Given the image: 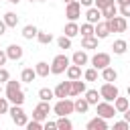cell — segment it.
<instances>
[{
  "instance_id": "cell-13",
  "label": "cell",
  "mask_w": 130,
  "mask_h": 130,
  "mask_svg": "<svg viewBox=\"0 0 130 130\" xmlns=\"http://www.w3.org/2000/svg\"><path fill=\"white\" fill-rule=\"evenodd\" d=\"M85 128L87 130H108V120L102 118V116H95L85 124Z\"/></svg>"
},
{
  "instance_id": "cell-53",
  "label": "cell",
  "mask_w": 130,
  "mask_h": 130,
  "mask_svg": "<svg viewBox=\"0 0 130 130\" xmlns=\"http://www.w3.org/2000/svg\"><path fill=\"white\" fill-rule=\"evenodd\" d=\"M37 2H45V0H37Z\"/></svg>"
},
{
  "instance_id": "cell-47",
  "label": "cell",
  "mask_w": 130,
  "mask_h": 130,
  "mask_svg": "<svg viewBox=\"0 0 130 130\" xmlns=\"http://www.w3.org/2000/svg\"><path fill=\"white\" fill-rule=\"evenodd\" d=\"M122 114H124V120H126V122H128V124H130V108H128V110H126V112H122Z\"/></svg>"
},
{
  "instance_id": "cell-42",
  "label": "cell",
  "mask_w": 130,
  "mask_h": 130,
  "mask_svg": "<svg viewBox=\"0 0 130 130\" xmlns=\"http://www.w3.org/2000/svg\"><path fill=\"white\" fill-rule=\"evenodd\" d=\"M0 114H8V100L0 98Z\"/></svg>"
},
{
  "instance_id": "cell-46",
  "label": "cell",
  "mask_w": 130,
  "mask_h": 130,
  "mask_svg": "<svg viewBox=\"0 0 130 130\" xmlns=\"http://www.w3.org/2000/svg\"><path fill=\"white\" fill-rule=\"evenodd\" d=\"M6 28H8V26H6V22H4V20H0V37L6 32Z\"/></svg>"
},
{
  "instance_id": "cell-14",
  "label": "cell",
  "mask_w": 130,
  "mask_h": 130,
  "mask_svg": "<svg viewBox=\"0 0 130 130\" xmlns=\"http://www.w3.org/2000/svg\"><path fill=\"white\" fill-rule=\"evenodd\" d=\"M71 81V87H69V95H81V93H85V81H81V79H69Z\"/></svg>"
},
{
  "instance_id": "cell-20",
  "label": "cell",
  "mask_w": 130,
  "mask_h": 130,
  "mask_svg": "<svg viewBox=\"0 0 130 130\" xmlns=\"http://www.w3.org/2000/svg\"><path fill=\"white\" fill-rule=\"evenodd\" d=\"M112 104H114L116 112H118V114H122V112H126V110L130 108V98H120V95H118Z\"/></svg>"
},
{
  "instance_id": "cell-15",
  "label": "cell",
  "mask_w": 130,
  "mask_h": 130,
  "mask_svg": "<svg viewBox=\"0 0 130 130\" xmlns=\"http://www.w3.org/2000/svg\"><path fill=\"white\" fill-rule=\"evenodd\" d=\"M69 87H71V81H61L55 89H53V93H55V98H69Z\"/></svg>"
},
{
  "instance_id": "cell-37",
  "label": "cell",
  "mask_w": 130,
  "mask_h": 130,
  "mask_svg": "<svg viewBox=\"0 0 130 130\" xmlns=\"http://www.w3.org/2000/svg\"><path fill=\"white\" fill-rule=\"evenodd\" d=\"M24 128H28V130H43V122H39V120H35V118H32V120H28V122H26V126H24Z\"/></svg>"
},
{
  "instance_id": "cell-12",
  "label": "cell",
  "mask_w": 130,
  "mask_h": 130,
  "mask_svg": "<svg viewBox=\"0 0 130 130\" xmlns=\"http://www.w3.org/2000/svg\"><path fill=\"white\" fill-rule=\"evenodd\" d=\"M93 35L100 39V41H104V39H108L110 37V28H108V22L102 18L100 22H95L93 24Z\"/></svg>"
},
{
  "instance_id": "cell-26",
  "label": "cell",
  "mask_w": 130,
  "mask_h": 130,
  "mask_svg": "<svg viewBox=\"0 0 130 130\" xmlns=\"http://www.w3.org/2000/svg\"><path fill=\"white\" fill-rule=\"evenodd\" d=\"M112 51H114V55H124V53L128 51V43H126L124 39H118V41H114Z\"/></svg>"
},
{
  "instance_id": "cell-1",
  "label": "cell",
  "mask_w": 130,
  "mask_h": 130,
  "mask_svg": "<svg viewBox=\"0 0 130 130\" xmlns=\"http://www.w3.org/2000/svg\"><path fill=\"white\" fill-rule=\"evenodd\" d=\"M4 93H6V100H8L10 104H16V106H22V104H24L22 81L8 79V81H6V87H4Z\"/></svg>"
},
{
  "instance_id": "cell-8",
  "label": "cell",
  "mask_w": 130,
  "mask_h": 130,
  "mask_svg": "<svg viewBox=\"0 0 130 130\" xmlns=\"http://www.w3.org/2000/svg\"><path fill=\"white\" fill-rule=\"evenodd\" d=\"M51 108H53V106H51L49 102H43V100H41V102L35 106V110H32V118H35V120H39V122H45V120L49 118Z\"/></svg>"
},
{
  "instance_id": "cell-44",
  "label": "cell",
  "mask_w": 130,
  "mask_h": 130,
  "mask_svg": "<svg viewBox=\"0 0 130 130\" xmlns=\"http://www.w3.org/2000/svg\"><path fill=\"white\" fill-rule=\"evenodd\" d=\"M43 128H45V130H57V122H49V120H47V122L43 124Z\"/></svg>"
},
{
  "instance_id": "cell-16",
  "label": "cell",
  "mask_w": 130,
  "mask_h": 130,
  "mask_svg": "<svg viewBox=\"0 0 130 130\" xmlns=\"http://www.w3.org/2000/svg\"><path fill=\"white\" fill-rule=\"evenodd\" d=\"M85 18H87V22L95 24V22H100V20H102V10H100V8H95V6H89V8H87V12H85Z\"/></svg>"
},
{
  "instance_id": "cell-32",
  "label": "cell",
  "mask_w": 130,
  "mask_h": 130,
  "mask_svg": "<svg viewBox=\"0 0 130 130\" xmlns=\"http://www.w3.org/2000/svg\"><path fill=\"white\" fill-rule=\"evenodd\" d=\"M37 41H39L41 45H49V43L53 41V35L47 32V30H39V32H37Z\"/></svg>"
},
{
  "instance_id": "cell-4",
  "label": "cell",
  "mask_w": 130,
  "mask_h": 130,
  "mask_svg": "<svg viewBox=\"0 0 130 130\" xmlns=\"http://www.w3.org/2000/svg\"><path fill=\"white\" fill-rule=\"evenodd\" d=\"M95 112H98V116H102V118H106V120H110V118H114L118 112H116V108H114V104L112 102H106V100H100L98 104H95Z\"/></svg>"
},
{
  "instance_id": "cell-7",
  "label": "cell",
  "mask_w": 130,
  "mask_h": 130,
  "mask_svg": "<svg viewBox=\"0 0 130 130\" xmlns=\"http://www.w3.org/2000/svg\"><path fill=\"white\" fill-rule=\"evenodd\" d=\"M108 22V28H110V32H124L126 28H128V22H126V18L120 14H116V16H112V18H108L106 20Z\"/></svg>"
},
{
  "instance_id": "cell-35",
  "label": "cell",
  "mask_w": 130,
  "mask_h": 130,
  "mask_svg": "<svg viewBox=\"0 0 130 130\" xmlns=\"http://www.w3.org/2000/svg\"><path fill=\"white\" fill-rule=\"evenodd\" d=\"M83 79H85V81H95V79H98V69H95V67L85 69V71H83Z\"/></svg>"
},
{
  "instance_id": "cell-48",
  "label": "cell",
  "mask_w": 130,
  "mask_h": 130,
  "mask_svg": "<svg viewBox=\"0 0 130 130\" xmlns=\"http://www.w3.org/2000/svg\"><path fill=\"white\" fill-rule=\"evenodd\" d=\"M126 2H130V0H116V4H118V6H122V4H126Z\"/></svg>"
},
{
  "instance_id": "cell-49",
  "label": "cell",
  "mask_w": 130,
  "mask_h": 130,
  "mask_svg": "<svg viewBox=\"0 0 130 130\" xmlns=\"http://www.w3.org/2000/svg\"><path fill=\"white\" fill-rule=\"evenodd\" d=\"M6 2H10V4H18L20 0H6Z\"/></svg>"
},
{
  "instance_id": "cell-17",
  "label": "cell",
  "mask_w": 130,
  "mask_h": 130,
  "mask_svg": "<svg viewBox=\"0 0 130 130\" xmlns=\"http://www.w3.org/2000/svg\"><path fill=\"white\" fill-rule=\"evenodd\" d=\"M63 35L69 37V39L77 37V35H79V24H77V20H69V22L65 24V28H63Z\"/></svg>"
},
{
  "instance_id": "cell-33",
  "label": "cell",
  "mask_w": 130,
  "mask_h": 130,
  "mask_svg": "<svg viewBox=\"0 0 130 130\" xmlns=\"http://www.w3.org/2000/svg\"><path fill=\"white\" fill-rule=\"evenodd\" d=\"M53 98H55L53 89H49V87H41V89H39V100H43V102H51Z\"/></svg>"
},
{
  "instance_id": "cell-43",
  "label": "cell",
  "mask_w": 130,
  "mask_h": 130,
  "mask_svg": "<svg viewBox=\"0 0 130 130\" xmlns=\"http://www.w3.org/2000/svg\"><path fill=\"white\" fill-rule=\"evenodd\" d=\"M6 61H8V57H6V51L0 47V67H4V65H6Z\"/></svg>"
},
{
  "instance_id": "cell-6",
  "label": "cell",
  "mask_w": 130,
  "mask_h": 130,
  "mask_svg": "<svg viewBox=\"0 0 130 130\" xmlns=\"http://www.w3.org/2000/svg\"><path fill=\"white\" fill-rule=\"evenodd\" d=\"M57 116H69V114H73V102L69 100V98H61V100H57V104L51 108Z\"/></svg>"
},
{
  "instance_id": "cell-51",
  "label": "cell",
  "mask_w": 130,
  "mask_h": 130,
  "mask_svg": "<svg viewBox=\"0 0 130 130\" xmlns=\"http://www.w3.org/2000/svg\"><path fill=\"white\" fill-rule=\"evenodd\" d=\"M128 98H130V85H128Z\"/></svg>"
},
{
  "instance_id": "cell-18",
  "label": "cell",
  "mask_w": 130,
  "mask_h": 130,
  "mask_svg": "<svg viewBox=\"0 0 130 130\" xmlns=\"http://www.w3.org/2000/svg\"><path fill=\"white\" fill-rule=\"evenodd\" d=\"M71 63H75V65H87L89 63V57H87V53L81 49V51H75L73 55H71Z\"/></svg>"
},
{
  "instance_id": "cell-52",
  "label": "cell",
  "mask_w": 130,
  "mask_h": 130,
  "mask_svg": "<svg viewBox=\"0 0 130 130\" xmlns=\"http://www.w3.org/2000/svg\"><path fill=\"white\" fill-rule=\"evenodd\" d=\"M63 2H65V4H67V2H71V0H63Z\"/></svg>"
},
{
  "instance_id": "cell-25",
  "label": "cell",
  "mask_w": 130,
  "mask_h": 130,
  "mask_svg": "<svg viewBox=\"0 0 130 130\" xmlns=\"http://www.w3.org/2000/svg\"><path fill=\"white\" fill-rule=\"evenodd\" d=\"M87 110H89V104H87L85 98H77V100L73 102V112H77V114H85Z\"/></svg>"
},
{
  "instance_id": "cell-34",
  "label": "cell",
  "mask_w": 130,
  "mask_h": 130,
  "mask_svg": "<svg viewBox=\"0 0 130 130\" xmlns=\"http://www.w3.org/2000/svg\"><path fill=\"white\" fill-rule=\"evenodd\" d=\"M79 35H81V37H89V35H93V24H91V22H83V24L79 26Z\"/></svg>"
},
{
  "instance_id": "cell-9",
  "label": "cell",
  "mask_w": 130,
  "mask_h": 130,
  "mask_svg": "<svg viewBox=\"0 0 130 130\" xmlns=\"http://www.w3.org/2000/svg\"><path fill=\"white\" fill-rule=\"evenodd\" d=\"M89 61H91V67H95L98 71H102L104 67L112 65V55L110 53H95Z\"/></svg>"
},
{
  "instance_id": "cell-2",
  "label": "cell",
  "mask_w": 130,
  "mask_h": 130,
  "mask_svg": "<svg viewBox=\"0 0 130 130\" xmlns=\"http://www.w3.org/2000/svg\"><path fill=\"white\" fill-rule=\"evenodd\" d=\"M69 63H71V59H69L65 53L55 55L53 61H51V73H53V75H61V73H65V69L69 67Z\"/></svg>"
},
{
  "instance_id": "cell-45",
  "label": "cell",
  "mask_w": 130,
  "mask_h": 130,
  "mask_svg": "<svg viewBox=\"0 0 130 130\" xmlns=\"http://www.w3.org/2000/svg\"><path fill=\"white\" fill-rule=\"evenodd\" d=\"M77 2H79L81 6H87V8H89V6L93 4V0H77Z\"/></svg>"
},
{
  "instance_id": "cell-11",
  "label": "cell",
  "mask_w": 130,
  "mask_h": 130,
  "mask_svg": "<svg viewBox=\"0 0 130 130\" xmlns=\"http://www.w3.org/2000/svg\"><path fill=\"white\" fill-rule=\"evenodd\" d=\"M4 51H6V57H8L10 61H20V59H22V55H24V49H22L20 45H16V43L8 45Z\"/></svg>"
},
{
  "instance_id": "cell-28",
  "label": "cell",
  "mask_w": 130,
  "mask_h": 130,
  "mask_svg": "<svg viewBox=\"0 0 130 130\" xmlns=\"http://www.w3.org/2000/svg\"><path fill=\"white\" fill-rule=\"evenodd\" d=\"M37 32H39V28H37L35 24H26V26L22 28V37H24L26 41H32V39H37Z\"/></svg>"
},
{
  "instance_id": "cell-31",
  "label": "cell",
  "mask_w": 130,
  "mask_h": 130,
  "mask_svg": "<svg viewBox=\"0 0 130 130\" xmlns=\"http://www.w3.org/2000/svg\"><path fill=\"white\" fill-rule=\"evenodd\" d=\"M73 128V122L67 118V116H59L57 120V130H71Z\"/></svg>"
},
{
  "instance_id": "cell-54",
  "label": "cell",
  "mask_w": 130,
  "mask_h": 130,
  "mask_svg": "<svg viewBox=\"0 0 130 130\" xmlns=\"http://www.w3.org/2000/svg\"><path fill=\"white\" fill-rule=\"evenodd\" d=\"M28 2H37V0H28Z\"/></svg>"
},
{
  "instance_id": "cell-38",
  "label": "cell",
  "mask_w": 130,
  "mask_h": 130,
  "mask_svg": "<svg viewBox=\"0 0 130 130\" xmlns=\"http://www.w3.org/2000/svg\"><path fill=\"white\" fill-rule=\"evenodd\" d=\"M118 12L124 16V18H128L130 16V2H126V4H122V6H118Z\"/></svg>"
},
{
  "instance_id": "cell-5",
  "label": "cell",
  "mask_w": 130,
  "mask_h": 130,
  "mask_svg": "<svg viewBox=\"0 0 130 130\" xmlns=\"http://www.w3.org/2000/svg\"><path fill=\"white\" fill-rule=\"evenodd\" d=\"M8 114H10V118H12V122H14L16 126H26L28 116H26V112L22 110V106L12 104V108H8Z\"/></svg>"
},
{
  "instance_id": "cell-30",
  "label": "cell",
  "mask_w": 130,
  "mask_h": 130,
  "mask_svg": "<svg viewBox=\"0 0 130 130\" xmlns=\"http://www.w3.org/2000/svg\"><path fill=\"white\" fill-rule=\"evenodd\" d=\"M2 20L6 22L8 28H16V24H18V16H16V12H6Z\"/></svg>"
},
{
  "instance_id": "cell-21",
  "label": "cell",
  "mask_w": 130,
  "mask_h": 130,
  "mask_svg": "<svg viewBox=\"0 0 130 130\" xmlns=\"http://www.w3.org/2000/svg\"><path fill=\"white\" fill-rule=\"evenodd\" d=\"M98 43H100V39L95 35L81 37V49H98Z\"/></svg>"
},
{
  "instance_id": "cell-3",
  "label": "cell",
  "mask_w": 130,
  "mask_h": 130,
  "mask_svg": "<svg viewBox=\"0 0 130 130\" xmlns=\"http://www.w3.org/2000/svg\"><path fill=\"white\" fill-rule=\"evenodd\" d=\"M118 95H120V89H118V85H116L114 81H104V83H102V87H100V98H102V100L114 102Z\"/></svg>"
},
{
  "instance_id": "cell-27",
  "label": "cell",
  "mask_w": 130,
  "mask_h": 130,
  "mask_svg": "<svg viewBox=\"0 0 130 130\" xmlns=\"http://www.w3.org/2000/svg\"><path fill=\"white\" fill-rule=\"evenodd\" d=\"M83 95H85V100H87V104H89V106H95V104L102 100L98 89H85V93H83Z\"/></svg>"
},
{
  "instance_id": "cell-41",
  "label": "cell",
  "mask_w": 130,
  "mask_h": 130,
  "mask_svg": "<svg viewBox=\"0 0 130 130\" xmlns=\"http://www.w3.org/2000/svg\"><path fill=\"white\" fill-rule=\"evenodd\" d=\"M114 128L116 130H126V128H130V124L126 120H120V122H114Z\"/></svg>"
},
{
  "instance_id": "cell-23",
  "label": "cell",
  "mask_w": 130,
  "mask_h": 130,
  "mask_svg": "<svg viewBox=\"0 0 130 130\" xmlns=\"http://www.w3.org/2000/svg\"><path fill=\"white\" fill-rule=\"evenodd\" d=\"M65 75L67 79H81V67L75 63H69V67L65 69Z\"/></svg>"
},
{
  "instance_id": "cell-29",
  "label": "cell",
  "mask_w": 130,
  "mask_h": 130,
  "mask_svg": "<svg viewBox=\"0 0 130 130\" xmlns=\"http://www.w3.org/2000/svg\"><path fill=\"white\" fill-rule=\"evenodd\" d=\"M118 14V4L114 2V4H110V6H106L104 10H102V18L104 20H108V18H112V16H116Z\"/></svg>"
},
{
  "instance_id": "cell-36",
  "label": "cell",
  "mask_w": 130,
  "mask_h": 130,
  "mask_svg": "<svg viewBox=\"0 0 130 130\" xmlns=\"http://www.w3.org/2000/svg\"><path fill=\"white\" fill-rule=\"evenodd\" d=\"M57 45H59V49H71V39L63 35V37L57 39Z\"/></svg>"
},
{
  "instance_id": "cell-10",
  "label": "cell",
  "mask_w": 130,
  "mask_h": 130,
  "mask_svg": "<svg viewBox=\"0 0 130 130\" xmlns=\"http://www.w3.org/2000/svg\"><path fill=\"white\" fill-rule=\"evenodd\" d=\"M65 16H67V20H77V18L81 16V4H79L77 0L67 2V6H65Z\"/></svg>"
},
{
  "instance_id": "cell-19",
  "label": "cell",
  "mask_w": 130,
  "mask_h": 130,
  "mask_svg": "<svg viewBox=\"0 0 130 130\" xmlns=\"http://www.w3.org/2000/svg\"><path fill=\"white\" fill-rule=\"evenodd\" d=\"M35 77H37L35 67H24V69L20 71V81H22V83H32Z\"/></svg>"
},
{
  "instance_id": "cell-40",
  "label": "cell",
  "mask_w": 130,
  "mask_h": 130,
  "mask_svg": "<svg viewBox=\"0 0 130 130\" xmlns=\"http://www.w3.org/2000/svg\"><path fill=\"white\" fill-rule=\"evenodd\" d=\"M10 79V73H8V69L6 67H0V83H6Z\"/></svg>"
},
{
  "instance_id": "cell-22",
  "label": "cell",
  "mask_w": 130,
  "mask_h": 130,
  "mask_svg": "<svg viewBox=\"0 0 130 130\" xmlns=\"http://www.w3.org/2000/svg\"><path fill=\"white\" fill-rule=\"evenodd\" d=\"M35 71H37V77H49L51 65H49L47 61H39V63L35 65Z\"/></svg>"
},
{
  "instance_id": "cell-24",
  "label": "cell",
  "mask_w": 130,
  "mask_h": 130,
  "mask_svg": "<svg viewBox=\"0 0 130 130\" xmlns=\"http://www.w3.org/2000/svg\"><path fill=\"white\" fill-rule=\"evenodd\" d=\"M102 79H104V81H116V79H118V71H116L112 65H108V67L102 69Z\"/></svg>"
},
{
  "instance_id": "cell-39",
  "label": "cell",
  "mask_w": 130,
  "mask_h": 130,
  "mask_svg": "<svg viewBox=\"0 0 130 130\" xmlns=\"http://www.w3.org/2000/svg\"><path fill=\"white\" fill-rule=\"evenodd\" d=\"M93 4H95V8H100V10H104L106 6H110V4H114V0H93Z\"/></svg>"
},
{
  "instance_id": "cell-55",
  "label": "cell",
  "mask_w": 130,
  "mask_h": 130,
  "mask_svg": "<svg viewBox=\"0 0 130 130\" xmlns=\"http://www.w3.org/2000/svg\"><path fill=\"white\" fill-rule=\"evenodd\" d=\"M0 47H2V45H0Z\"/></svg>"
},
{
  "instance_id": "cell-50",
  "label": "cell",
  "mask_w": 130,
  "mask_h": 130,
  "mask_svg": "<svg viewBox=\"0 0 130 130\" xmlns=\"http://www.w3.org/2000/svg\"><path fill=\"white\" fill-rule=\"evenodd\" d=\"M2 91H4V87H2V83H0V95H2Z\"/></svg>"
}]
</instances>
